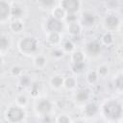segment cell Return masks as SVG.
Returning a JSON list of instances; mask_svg holds the SVG:
<instances>
[{"label": "cell", "instance_id": "ffe728a7", "mask_svg": "<svg viewBox=\"0 0 123 123\" xmlns=\"http://www.w3.org/2000/svg\"><path fill=\"white\" fill-rule=\"evenodd\" d=\"M74 85H75V82H74V80H73L72 78L66 79V81H65V86H66L67 87H72Z\"/></svg>", "mask_w": 123, "mask_h": 123}, {"label": "cell", "instance_id": "277c9868", "mask_svg": "<svg viewBox=\"0 0 123 123\" xmlns=\"http://www.w3.org/2000/svg\"><path fill=\"white\" fill-rule=\"evenodd\" d=\"M47 28L52 33H58L62 29V24L59 19L51 18V19H49V21L47 23Z\"/></svg>", "mask_w": 123, "mask_h": 123}, {"label": "cell", "instance_id": "603a6c76", "mask_svg": "<svg viewBox=\"0 0 123 123\" xmlns=\"http://www.w3.org/2000/svg\"><path fill=\"white\" fill-rule=\"evenodd\" d=\"M115 83H116V86L118 87V88H122V85H123V81H122V76H119L118 77V79L115 81Z\"/></svg>", "mask_w": 123, "mask_h": 123}, {"label": "cell", "instance_id": "83f0119b", "mask_svg": "<svg viewBox=\"0 0 123 123\" xmlns=\"http://www.w3.org/2000/svg\"><path fill=\"white\" fill-rule=\"evenodd\" d=\"M64 48H65L66 50H71V49L73 48V45H72V43H71V42L67 41V42L64 44Z\"/></svg>", "mask_w": 123, "mask_h": 123}, {"label": "cell", "instance_id": "f546056e", "mask_svg": "<svg viewBox=\"0 0 123 123\" xmlns=\"http://www.w3.org/2000/svg\"><path fill=\"white\" fill-rule=\"evenodd\" d=\"M18 101H19V103L24 104V103L26 102V98H25V97H23V96H21V97H19V98H18Z\"/></svg>", "mask_w": 123, "mask_h": 123}, {"label": "cell", "instance_id": "8992f818", "mask_svg": "<svg viewBox=\"0 0 123 123\" xmlns=\"http://www.w3.org/2000/svg\"><path fill=\"white\" fill-rule=\"evenodd\" d=\"M51 110V104L47 100H42L37 104V111L43 114H47Z\"/></svg>", "mask_w": 123, "mask_h": 123}, {"label": "cell", "instance_id": "52a82bcc", "mask_svg": "<svg viewBox=\"0 0 123 123\" xmlns=\"http://www.w3.org/2000/svg\"><path fill=\"white\" fill-rule=\"evenodd\" d=\"M119 23V20L116 16L114 15H110L106 18V25L107 27L111 28V29H113V28H116L117 25Z\"/></svg>", "mask_w": 123, "mask_h": 123}, {"label": "cell", "instance_id": "30bf717a", "mask_svg": "<svg viewBox=\"0 0 123 123\" xmlns=\"http://www.w3.org/2000/svg\"><path fill=\"white\" fill-rule=\"evenodd\" d=\"M97 111V107L94 105V104H89L86 106V113L88 115V116H92L96 113Z\"/></svg>", "mask_w": 123, "mask_h": 123}, {"label": "cell", "instance_id": "7a4b0ae2", "mask_svg": "<svg viewBox=\"0 0 123 123\" xmlns=\"http://www.w3.org/2000/svg\"><path fill=\"white\" fill-rule=\"evenodd\" d=\"M24 116V112L21 109L17 108V107H13L11 108L8 111V117L11 121L12 122H18L20 121Z\"/></svg>", "mask_w": 123, "mask_h": 123}, {"label": "cell", "instance_id": "5bb4252c", "mask_svg": "<svg viewBox=\"0 0 123 123\" xmlns=\"http://www.w3.org/2000/svg\"><path fill=\"white\" fill-rule=\"evenodd\" d=\"M69 30H70L71 34H73V35H77V34L79 33V31H80V27H79L76 23H73V24L70 25Z\"/></svg>", "mask_w": 123, "mask_h": 123}, {"label": "cell", "instance_id": "e0dca14e", "mask_svg": "<svg viewBox=\"0 0 123 123\" xmlns=\"http://www.w3.org/2000/svg\"><path fill=\"white\" fill-rule=\"evenodd\" d=\"M12 13L14 16H20L21 13H22V10L19 7H13L12 10Z\"/></svg>", "mask_w": 123, "mask_h": 123}, {"label": "cell", "instance_id": "6da1fadb", "mask_svg": "<svg viewBox=\"0 0 123 123\" xmlns=\"http://www.w3.org/2000/svg\"><path fill=\"white\" fill-rule=\"evenodd\" d=\"M105 113L108 117L111 119H117L121 116V105L116 101H111L105 106Z\"/></svg>", "mask_w": 123, "mask_h": 123}, {"label": "cell", "instance_id": "4fadbf2b", "mask_svg": "<svg viewBox=\"0 0 123 123\" xmlns=\"http://www.w3.org/2000/svg\"><path fill=\"white\" fill-rule=\"evenodd\" d=\"M9 46V40L4 37H0V49H6L8 48Z\"/></svg>", "mask_w": 123, "mask_h": 123}, {"label": "cell", "instance_id": "d4e9b609", "mask_svg": "<svg viewBox=\"0 0 123 123\" xmlns=\"http://www.w3.org/2000/svg\"><path fill=\"white\" fill-rule=\"evenodd\" d=\"M59 122L60 123H69V119L66 116H61L59 118Z\"/></svg>", "mask_w": 123, "mask_h": 123}, {"label": "cell", "instance_id": "9a60e30c", "mask_svg": "<svg viewBox=\"0 0 123 123\" xmlns=\"http://www.w3.org/2000/svg\"><path fill=\"white\" fill-rule=\"evenodd\" d=\"M52 84H53V86H60L62 85V79L61 77H59V76L54 77V78L52 79Z\"/></svg>", "mask_w": 123, "mask_h": 123}, {"label": "cell", "instance_id": "7c38bea8", "mask_svg": "<svg viewBox=\"0 0 123 123\" xmlns=\"http://www.w3.org/2000/svg\"><path fill=\"white\" fill-rule=\"evenodd\" d=\"M83 20L86 24L87 25H90V24H93L94 23V16L90 13H86L84 14V17H83Z\"/></svg>", "mask_w": 123, "mask_h": 123}, {"label": "cell", "instance_id": "1f68e13d", "mask_svg": "<svg viewBox=\"0 0 123 123\" xmlns=\"http://www.w3.org/2000/svg\"><path fill=\"white\" fill-rule=\"evenodd\" d=\"M76 123H84V122H82V121H78V122H76Z\"/></svg>", "mask_w": 123, "mask_h": 123}, {"label": "cell", "instance_id": "484cf974", "mask_svg": "<svg viewBox=\"0 0 123 123\" xmlns=\"http://www.w3.org/2000/svg\"><path fill=\"white\" fill-rule=\"evenodd\" d=\"M88 80H89V82H94V81L96 80V74H95L94 72L90 73V74L88 75Z\"/></svg>", "mask_w": 123, "mask_h": 123}, {"label": "cell", "instance_id": "3957f363", "mask_svg": "<svg viewBox=\"0 0 123 123\" xmlns=\"http://www.w3.org/2000/svg\"><path fill=\"white\" fill-rule=\"evenodd\" d=\"M20 47L22 49V51L30 53V52H34L37 48V43L35 41V39L31 38V37H27L25 39H23L20 43Z\"/></svg>", "mask_w": 123, "mask_h": 123}, {"label": "cell", "instance_id": "44dd1931", "mask_svg": "<svg viewBox=\"0 0 123 123\" xmlns=\"http://www.w3.org/2000/svg\"><path fill=\"white\" fill-rule=\"evenodd\" d=\"M49 38H50V41H52V42H57V41L59 40V36H58L57 33H52Z\"/></svg>", "mask_w": 123, "mask_h": 123}, {"label": "cell", "instance_id": "4316f807", "mask_svg": "<svg viewBox=\"0 0 123 123\" xmlns=\"http://www.w3.org/2000/svg\"><path fill=\"white\" fill-rule=\"evenodd\" d=\"M107 72H108V68H107V67L102 66V67L99 68V73H100L101 75H105Z\"/></svg>", "mask_w": 123, "mask_h": 123}, {"label": "cell", "instance_id": "7402d4cb", "mask_svg": "<svg viewBox=\"0 0 123 123\" xmlns=\"http://www.w3.org/2000/svg\"><path fill=\"white\" fill-rule=\"evenodd\" d=\"M55 15L57 16V19L60 18V17H62L63 16V11L62 9H57L55 11Z\"/></svg>", "mask_w": 123, "mask_h": 123}, {"label": "cell", "instance_id": "2e32d148", "mask_svg": "<svg viewBox=\"0 0 123 123\" xmlns=\"http://www.w3.org/2000/svg\"><path fill=\"white\" fill-rule=\"evenodd\" d=\"M73 59H74V61H75L76 63H78V62H82V61H83V54H82L81 52H77V53L74 54Z\"/></svg>", "mask_w": 123, "mask_h": 123}, {"label": "cell", "instance_id": "5b68a950", "mask_svg": "<svg viewBox=\"0 0 123 123\" xmlns=\"http://www.w3.org/2000/svg\"><path fill=\"white\" fill-rule=\"evenodd\" d=\"M62 6H63L64 10H66L67 12H73L76 10H78L79 3H78V1H75V0H66V1L62 2Z\"/></svg>", "mask_w": 123, "mask_h": 123}, {"label": "cell", "instance_id": "ba28073f", "mask_svg": "<svg viewBox=\"0 0 123 123\" xmlns=\"http://www.w3.org/2000/svg\"><path fill=\"white\" fill-rule=\"evenodd\" d=\"M100 49H101L100 44H99L98 42H95V41L90 42V43L87 45V51H88L91 55H96V54H98V53L100 52Z\"/></svg>", "mask_w": 123, "mask_h": 123}, {"label": "cell", "instance_id": "d6a6232c", "mask_svg": "<svg viewBox=\"0 0 123 123\" xmlns=\"http://www.w3.org/2000/svg\"><path fill=\"white\" fill-rule=\"evenodd\" d=\"M0 65H1V58H0Z\"/></svg>", "mask_w": 123, "mask_h": 123}, {"label": "cell", "instance_id": "4dcf8cb0", "mask_svg": "<svg viewBox=\"0 0 123 123\" xmlns=\"http://www.w3.org/2000/svg\"><path fill=\"white\" fill-rule=\"evenodd\" d=\"M72 15H73V14H70V15H68V17H67V20H68V21H72V20H74V19L76 18L75 16H72Z\"/></svg>", "mask_w": 123, "mask_h": 123}, {"label": "cell", "instance_id": "9c48e42d", "mask_svg": "<svg viewBox=\"0 0 123 123\" xmlns=\"http://www.w3.org/2000/svg\"><path fill=\"white\" fill-rule=\"evenodd\" d=\"M10 12V8L5 2H0V19H4L8 16Z\"/></svg>", "mask_w": 123, "mask_h": 123}, {"label": "cell", "instance_id": "ac0fdd59", "mask_svg": "<svg viewBox=\"0 0 123 123\" xmlns=\"http://www.w3.org/2000/svg\"><path fill=\"white\" fill-rule=\"evenodd\" d=\"M12 30H13L14 32H19V31L21 30V28H22V25H21V23H19V22H13V23L12 24Z\"/></svg>", "mask_w": 123, "mask_h": 123}, {"label": "cell", "instance_id": "8fae6325", "mask_svg": "<svg viewBox=\"0 0 123 123\" xmlns=\"http://www.w3.org/2000/svg\"><path fill=\"white\" fill-rule=\"evenodd\" d=\"M87 97H88V94H87V91H86V90H80L76 95V99L80 102L86 100Z\"/></svg>", "mask_w": 123, "mask_h": 123}, {"label": "cell", "instance_id": "f1b7e54d", "mask_svg": "<svg viewBox=\"0 0 123 123\" xmlns=\"http://www.w3.org/2000/svg\"><path fill=\"white\" fill-rule=\"evenodd\" d=\"M43 63H44V59L43 58L40 57V58H37V65H42Z\"/></svg>", "mask_w": 123, "mask_h": 123}, {"label": "cell", "instance_id": "d6986e66", "mask_svg": "<svg viewBox=\"0 0 123 123\" xmlns=\"http://www.w3.org/2000/svg\"><path fill=\"white\" fill-rule=\"evenodd\" d=\"M84 67H85V65H84L83 62L75 63V65H74V71H76V72H80V71H82V70L84 69Z\"/></svg>", "mask_w": 123, "mask_h": 123}, {"label": "cell", "instance_id": "cb8c5ba5", "mask_svg": "<svg viewBox=\"0 0 123 123\" xmlns=\"http://www.w3.org/2000/svg\"><path fill=\"white\" fill-rule=\"evenodd\" d=\"M111 40H112V39H111V36L110 34H106V35L104 36V41H105L106 43H110Z\"/></svg>", "mask_w": 123, "mask_h": 123}]
</instances>
